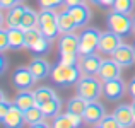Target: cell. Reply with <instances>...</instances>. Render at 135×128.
I'll return each mask as SVG.
<instances>
[{"mask_svg":"<svg viewBox=\"0 0 135 128\" xmlns=\"http://www.w3.org/2000/svg\"><path fill=\"white\" fill-rule=\"evenodd\" d=\"M103 94V84L101 79L94 75H84L77 82V96L89 101H98V97Z\"/></svg>","mask_w":135,"mask_h":128,"instance_id":"obj_1","label":"cell"},{"mask_svg":"<svg viewBox=\"0 0 135 128\" xmlns=\"http://www.w3.org/2000/svg\"><path fill=\"white\" fill-rule=\"evenodd\" d=\"M80 77H82V75H80V67L79 65L67 67V65H63V63H56V65L51 68L53 82L63 85V87L72 85V84H77Z\"/></svg>","mask_w":135,"mask_h":128,"instance_id":"obj_2","label":"cell"},{"mask_svg":"<svg viewBox=\"0 0 135 128\" xmlns=\"http://www.w3.org/2000/svg\"><path fill=\"white\" fill-rule=\"evenodd\" d=\"M106 24H108L109 31L120 34L122 38L128 36V34L133 31V19H132V17L127 16V14L115 12V10H111V12L108 14V17H106Z\"/></svg>","mask_w":135,"mask_h":128,"instance_id":"obj_3","label":"cell"},{"mask_svg":"<svg viewBox=\"0 0 135 128\" xmlns=\"http://www.w3.org/2000/svg\"><path fill=\"white\" fill-rule=\"evenodd\" d=\"M99 38H101V33H99L96 27L84 29L82 34L79 36V40H80L79 55L86 56V55H91V53H96V50H98V46H99Z\"/></svg>","mask_w":135,"mask_h":128,"instance_id":"obj_4","label":"cell"},{"mask_svg":"<svg viewBox=\"0 0 135 128\" xmlns=\"http://www.w3.org/2000/svg\"><path fill=\"white\" fill-rule=\"evenodd\" d=\"M120 45H122V36L113 33V31H106V33H101L98 51L103 55H113Z\"/></svg>","mask_w":135,"mask_h":128,"instance_id":"obj_5","label":"cell"},{"mask_svg":"<svg viewBox=\"0 0 135 128\" xmlns=\"http://www.w3.org/2000/svg\"><path fill=\"white\" fill-rule=\"evenodd\" d=\"M98 77L103 80V82H108V80H113V79H120L122 77V65L115 60H103L101 67H99V72H98Z\"/></svg>","mask_w":135,"mask_h":128,"instance_id":"obj_6","label":"cell"},{"mask_svg":"<svg viewBox=\"0 0 135 128\" xmlns=\"http://www.w3.org/2000/svg\"><path fill=\"white\" fill-rule=\"evenodd\" d=\"M34 82H36V79H34V75L31 73L29 67H19L12 75V84L16 85L19 91L31 89L34 85Z\"/></svg>","mask_w":135,"mask_h":128,"instance_id":"obj_7","label":"cell"},{"mask_svg":"<svg viewBox=\"0 0 135 128\" xmlns=\"http://www.w3.org/2000/svg\"><path fill=\"white\" fill-rule=\"evenodd\" d=\"M106 116V108L103 102L99 101H89L87 102V108L84 111V121L86 123H92V125H99L101 120Z\"/></svg>","mask_w":135,"mask_h":128,"instance_id":"obj_8","label":"cell"},{"mask_svg":"<svg viewBox=\"0 0 135 128\" xmlns=\"http://www.w3.org/2000/svg\"><path fill=\"white\" fill-rule=\"evenodd\" d=\"M2 125L5 128H22L26 125V118H24V111L21 108H17L12 102L10 109L7 111V115L2 118Z\"/></svg>","mask_w":135,"mask_h":128,"instance_id":"obj_9","label":"cell"},{"mask_svg":"<svg viewBox=\"0 0 135 128\" xmlns=\"http://www.w3.org/2000/svg\"><path fill=\"white\" fill-rule=\"evenodd\" d=\"M127 91V85L125 82L120 79H113V80H108V82H103V94L109 99V101H118Z\"/></svg>","mask_w":135,"mask_h":128,"instance_id":"obj_10","label":"cell"},{"mask_svg":"<svg viewBox=\"0 0 135 128\" xmlns=\"http://www.w3.org/2000/svg\"><path fill=\"white\" fill-rule=\"evenodd\" d=\"M115 118L118 120L122 128H132L135 125V113L132 104H118L115 108Z\"/></svg>","mask_w":135,"mask_h":128,"instance_id":"obj_11","label":"cell"},{"mask_svg":"<svg viewBox=\"0 0 135 128\" xmlns=\"http://www.w3.org/2000/svg\"><path fill=\"white\" fill-rule=\"evenodd\" d=\"M111 56H113L115 62H118L120 65H122V68L123 67H132L135 63V48L130 46V45L122 43V45L118 46V50H116Z\"/></svg>","mask_w":135,"mask_h":128,"instance_id":"obj_12","label":"cell"},{"mask_svg":"<svg viewBox=\"0 0 135 128\" xmlns=\"http://www.w3.org/2000/svg\"><path fill=\"white\" fill-rule=\"evenodd\" d=\"M26 9H27V7L22 5V2H19L17 5H14L12 9L7 10V14H5L7 29H16V27H21V22H22V17H24Z\"/></svg>","mask_w":135,"mask_h":128,"instance_id":"obj_13","label":"cell"},{"mask_svg":"<svg viewBox=\"0 0 135 128\" xmlns=\"http://www.w3.org/2000/svg\"><path fill=\"white\" fill-rule=\"evenodd\" d=\"M101 63H103V58H101V56H98L96 53H91V55L82 56L79 67H80V70H82L86 75H98Z\"/></svg>","mask_w":135,"mask_h":128,"instance_id":"obj_14","label":"cell"},{"mask_svg":"<svg viewBox=\"0 0 135 128\" xmlns=\"http://www.w3.org/2000/svg\"><path fill=\"white\" fill-rule=\"evenodd\" d=\"M29 70L36 80H43L48 75H51V65L45 58H33L29 63Z\"/></svg>","mask_w":135,"mask_h":128,"instance_id":"obj_15","label":"cell"},{"mask_svg":"<svg viewBox=\"0 0 135 128\" xmlns=\"http://www.w3.org/2000/svg\"><path fill=\"white\" fill-rule=\"evenodd\" d=\"M79 46H80V40L77 34L63 33L62 38H60V43H58L60 55L62 53H79Z\"/></svg>","mask_w":135,"mask_h":128,"instance_id":"obj_16","label":"cell"},{"mask_svg":"<svg viewBox=\"0 0 135 128\" xmlns=\"http://www.w3.org/2000/svg\"><path fill=\"white\" fill-rule=\"evenodd\" d=\"M69 12L74 16V19H75V22H77V27H84L91 21V16H92L89 5H87L86 2L79 3V5H75V7H69Z\"/></svg>","mask_w":135,"mask_h":128,"instance_id":"obj_17","label":"cell"},{"mask_svg":"<svg viewBox=\"0 0 135 128\" xmlns=\"http://www.w3.org/2000/svg\"><path fill=\"white\" fill-rule=\"evenodd\" d=\"M14 104H16L17 108H21L22 111H27V109L38 106V102H36V97H34V92H31L29 89H26V91H19L16 94Z\"/></svg>","mask_w":135,"mask_h":128,"instance_id":"obj_18","label":"cell"},{"mask_svg":"<svg viewBox=\"0 0 135 128\" xmlns=\"http://www.w3.org/2000/svg\"><path fill=\"white\" fill-rule=\"evenodd\" d=\"M58 27H60V33H72L77 27V22L74 19V16L69 12V9H65L63 12L58 14Z\"/></svg>","mask_w":135,"mask_h":128,"instance_id":"obj_19","label":"cell"},{"mask_svg":"<svg viewBox=\"0 0 135 128\" xmlns=\"http://www.w3.org/2000/svg\"><path fill=\"white\" fill-rule=\"evenodd\" d=\"M9 45L10 50H21L26 48V31H22L21 27L16 29H9Z\"/></svg>","mask_w":135,"mask_h":128,"instance_id":"obj_20","label":"cell"},{"mask_svg":"<svg viewBox=\"0 0 135 128\" xmlns=\"http://www.w3.org/2000/svg\"><path fill=\"white\" fill-rule=\"evenodd\" d=\"M36 26H40V12H34L33 9L27 7L26 12H24L22 22H21V29L27 31V29H31V27H36Z\"/></svg>","mask_w":135,"mask_h":128,"instance_id":"obj_21","label":"cell"},{"mask_svg":"<svg viewBox=\"0 0 135 128\" xmlns=\"http://www.w3.org/2000/svg\"><path fill=\"white\" fill-rule=\"evenodd\" d=\"M40 108H41V111L45 113V116H53V118H55V116L60 115V109H62V101H60V97L56 96L55 99H51V101L41 104Z\"/></svg>","mask_w":135,"mask_h":128,"instance_id":"obj_22","label":"cell"},{"mask_svg":"<svg viewBox=\"0 0 135 128\" xmlns=\"http://www.w3.org/2000/svg\"><path fill=\"white\" fill-rule=\"evenodd\" d=\"M24 118H26V125H36L40 121H45V113L41 111L40 106H34V108L24 111Z\"/></svg>","mask_w":135,"mask_h":128,"instance_id":"obj_23","label":"cell"},{"mask_svg":"<svg viewBox=\"0 0 135 128\" xmlns=\"http://www.w3.org/2000/svg\"><path fill=\"white\" fill-rule=\"evenodd\" d=\"M33 92H34V97H36L38 106H41V104H45V102H48V101H51V99L56 97L55 91L50 89V87H38V89H34Z\"/></svg>","mask_w":135,"mask_h":128,"instance_id":"obj_24","label":"cell"},{"mask_svg":"<svg viewBox=\"0 0 135 128\" xmlns=\"http://www.w3.org/2000/svg\"><path fill=\"white\" fill-rule=\"evenodd\" d=\"M111 9L115 10V12L130 16V14L133 12V9H135V0H115V3H113Z\"/></svg>","mask_w":135,"mask_h":128,"instance_id":"obj_25","label":"cell"},{"mask_svg":"<svg viewBox=\"0 0 135 128\" xmlns=\"http://www.w3.org/2000/svg\"><path fill=\"white\" fill-rule=\"evenodd\" d=\"M87 108V101L82 97H72L69 101V106H67V111H72V113H77V115H82L84 116V111Z\"/></svg>","mask_w":135,"mask_h":128,"instance_id":"obj_26","label":"cell"},{"mask_svg":"<svg viewBox=\"0 0 135 128\" xmlns=\"http://www.w3.org/2000/svg\"><path fill=\"white\" fill-rule=\"evenodd\" d=\"M41 33H43L45 38H48V40H55L56 36H58L60 33V27H58V22H50V24H43V26H40Z\"/></svg>","mask_w":135,"mask_h":128,"instance_id":"obj_27","label":"cell"},{"mask_svg":"<svg viewBox=\"0 0 135 128\" xmlns=\"http://www.w3.org/2000/svg\"><path fill=\"white\" fill-rule=\"evenodd\" d=\"M40 38H43V33H41V29H40V26H36V27H31V29H27L26 31V48H31V46L34 45Z\"/></svg>","mask_w":135,"mask_h":128,"instance_id":"obj_28","label":"cell"},{"mask_svg":"<svg viewBox=\"0 0 135 128\" xmlns=\"http://www.w3.org/2000/svg\"><path fill=\"white\" fill-rule=\"evenodd\" d=\"M51 40H48V38H40V40H38L36 43H34L33 46H31V51L33 53H36V55H43V53H46L50 50V46H51V43H50Z\"/></svg>","mask_w":135,"mask_h":128,"instance_id":"obj_29","label":"cell"},{"mask_svg":"<svg viewBox=\"0 0 135 128\" xmlns=\"http://www.w3.org/2000/svg\"><path fill=\"white\" fill-rule=\"evenodd\" d=\"M51 128H75V126L72 125V121H70V120L67 118V115L63 113V115H58V116L53 118Z\"/></svg>","mask_w":135,"mask_h":128,"instance_id":"obj_30","label":"cell"},{"mask_svg":"<svg viewBox=\"0 0 135 128\" xmlns=\"http://www.w3.org/2000/svg\"><path fill=\"white\" fill-rule=\"evenodd\" d=\"M79 53H62V56H60V63H63V65L67 67H75L80 63L79 60Z\"/></svg>","mask_w":135,"mask_h":128,"instance_id":"obj_31","label":"cell"},{"mask_svg":"<svg viewBox=\"0 0 135 128\" xmlns=\"http://www.w3.org/2000/svg\"><path fill=\"white\" fill-rule=\"evenodd\" d=\"M99 126H101V128H122L120 123H118V120L115 118V115H106L104 118L101 120Z\"/></svg>","mask_w":135,"mask_h":128,"instance_id":"obj_32","label":"cell"},{"mask_svg":"<svg viewBox=\"0 0 135 128\" xmlns=\"http://www.w3.org/2000/svg\"><path fill=\"white\" fill-rule=\"evenodd\" d=\"M38 3H40L41 9H58L60 5H63L65 3V0H38Z\"/></svg>","mask_w":135,"mask_h":128,"instance_id":"obj_33","label":"cell"},{"mask_svg":"<svg viewBox=\"0 0 135 128\" xmlns=\"http://www.w3.org/2000/svg\"><path fill=\"white\" fill-rule=\"evenodd\" d=\"M9 48H10V45H9V29L2 27V29H0V51L3 53Z\"/></svg>","mask_w":135,"mask_h":128,"instance_id":"obj_34","label":"cell"},{"mask_svg":"<svg viewBox=\"0 0 135 128\" xmlns=\"http://www.w3.org/2000/svg\"><path fill=\"white\" fill-rule=\"evenodd\" d=\"M65 115H67V118L72 121V125L75 128H79L80 125H82V120H84L82 115H77V113H72V111H65Z\"/></svg>","mask_w":135,"mask_h":128,"instance_id":"obj_35","label":"cell"},{"mask_svg":"<svg viewBox=\"0 0 135 128\" xmlns=\"http://www.w3.org/2000/svg\"><path fill=\"white\" fill-rule=\"evenodd\" d=\"M17 3H19L17 0H0V7H2V9H7V10L12 9V7L17 5Z\"/></svg>","mask_w":135,"mask_h":128,"instance_id":"obj_36","label":"cell"},{"mask_svg":"<svg viewBox=\"0 0 135 128\" xmlns=\"http://www.w3.org/2000/svg\"><path fill=\"white\" fill-rule=\"evenodd\" d=\"M128 94L135 99V77H132V80L128 82Z\"/></svg>","mask_w":135,"mask_h":128,"instance_id":"obj_37","label":"cell"},{"mask_svg":"<svg viewBox=\"0 0 135 128\" xmlns=\"http://www.w3.org/2000/svg\"><path fill=\"white\" fill-rule=\"evenodd\" d=\"M79 3H84V0H65L67 9H69V7H75V5H79Z\"/></svg>","mask_w":135,"mask_h":128,"instance_id":"obj_38","label":"cell"},{"mask_svg":"<svg viewBox=\"0 0 135 128\" xmlns=\"http://www.w3.org/2000/svg\"><path fill=\"white\" fill-rule=\"evenodd\" d=\"M29 128H51V126H48V123H45V121H40L36 125H31Z\"/></svg>","mask_w":135,"mask_h":128,"instance_id":"obj_39","label":"cell"},{"mask_svg":"<svg viewBox=\"0 0 135 128\" xmlns=\"http://www.w3.org/2000/svg\"><path fill=\"white\" fill-rule=\"evenodd\" d=\"M0 62H2V67H0V72H5V67H7V62H5V56H0Z\"/></svg>","mask_w":135,"mask_h":128,"instance_id":"obj_40","label":"cell"},{"mask_svg":"<svg viewBox=\"0 0 135 128\" xmlns=\"http://www.w3.org/2000/svg\"><path fill=\"white\" fill-rule=\"evenodd\" d=\"M113 3H115V0H103L101 5L103 7H113Z\"/></svg>","mask_w":135,"mask_h":128,"instance_id":"obj_41","label":"cell"},{"mask_svg":"<svg viewBox=\"0 0 135 128\" xmlns=\"http://www.w3.org/2000/svg\"><path fill=\"white\" fill-rule=\"evenodd\" d=\"M89 2H91V3H94V5H101L103 0H89Z\"/></svg>","mask_w":135,"mask_h":128,"instance_id":"obj_42","label":"cell"},{"mask_svg":"<svg viewBox=\"0 0 135 128\" xmlns=\"http://www.w3.org/2000/svg\"><path fill=\"white\" fill-rule=\"evenodd\" d=\"M132 19H133V33H135V16L132 17Z\"/></svg>","mask_w":135,"mask_h":128,"instance_id":"obj_43","label":"cell"},{"mask_svg":"<svg viewBox=\"0 0 135 128\" xmlns=\"http://www.w3.org/2000/svg\"><path fill=\"white\" fill-rule=\"evenodd\" d=\"M132 108H133V113H135V99H133V102H132Z\"/></svg>","mask_w":135,"mask_h":128,"instance_id":"obj_44","label":"cell"},{"mask_svg":"<svg viewBox=\"0 0 135 128\" xmlns=\"http://www.w3.org/2000/svg\"><path fill=\"white\" fill-rule=\"evenodd\" d=\"M96 128H101V126H99V125H98V126H96Z\"/></svg>","mask_w":135,"mask_h":128,"instance_id":"obj_45","label":"cell"},{"mask_svg":"<svg viewBox=\"0 0 135 128\" xmlns=\"http://www.w3.org/2000/svg\"><path fill=\"white\" fill-rule=\"evenodd\" d=\"M17 2H22V0H17Z\"/></svg>","mask_w":135,"mask_h":128,"instance_id":"obj_46","label":"cell"},{"mask_svg":"<svg viewBox=\"0 0 135 128\" xmlns=\"http://www.w3.org/2000/svg\"><path fill=\"white\" fill-rule=\"evenodd\" d=\"M133 48H135V45H133Z\"/></svg>","mask_w":135,"mask_h":128,"instance_id":"obj_47","label":"cell"}]
</instances>
